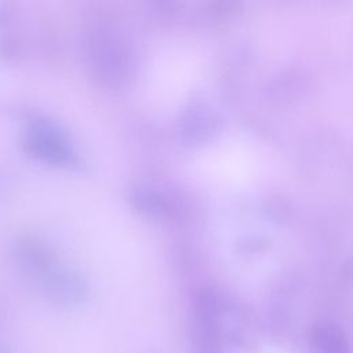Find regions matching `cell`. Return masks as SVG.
<instances>
[{
    "label": "cell",
    "mask_w": 353,
    "mask_h": 353,
    "mask_svg": "<svg viewBox=\"0 0 353 353\" xmlns=\"http://www.w3.org/2000/svg\"><path fill=\"white\" fill-rule=\"evenodd\" d=\"M18 54V43L11 36L0 37V58L10 62Z\"/></svg>",
    "instance_id": "5"
},
{
    "label": "cell",
    "mask_w": 353,
    "mask_h": 353,
    "mask_svg": "<svg viewBox=\"0 0 353 353\" xmlns=\"http://www.w3.org/2000/svg\"><path fill=\"white\" fill-rule=\"evenodd\" d=\"M7 186H8V176H7V174H4V172L0 170V196L6 192Z\"/></svg>",
    "instance_id": "7"
},
{
    "label": "cell",
    "mask_w": 353,
    "mask_h": 353,
    "mask_svg": "<svg viewBox=\"0 0 353 353\" xmlns=\"http://www.w3.org/2000/svg\"><path fill=\"white\" fill-rule=\"evenodd\" d=\"M0 353H12V350L7 346H0Z\"/></svg>",
    "instance_id": "8"
},
{
    "label": "cell",
    "mask_w": 353,
    "mask_h": 353,
    "mask_svg": "<svg viewBox=\"0 0 353 353\" xmlns=\"http://www.w3.org/2000/svg\"><path fill=\"white\" fill-rule=\"evenodd\" d=\"M10 255L14 263L25 273L40 274L48 273L50 256L46 247L32 237L18 239L11 250Z\"/></svg>",
    "instance_id": "2"
},
{
    "label": "cell",
    "mask_w": 353,
    "mask_h": 353,
    "mask_svg": "<svg viewBox=\"0 0 353 353\" xmlns=\"http://www.w3.org/2000/svg\"><path fill=\"white\" fill-rule=\"evenodd\" d=\"M44 294L47 298L61 306H69L80 301L83 296L81 283L70 273L55 270L46 273Z\"/></svg>",
    "instance_id": "3"
},
{
    "label": "cell",
    "mask_w": 353,
    "mask_h": 353,
    "mask_svg": "<svg viewBox=\"0 0 353 353\" xmlns=\"http://www.w3.org/2000/svg\"><path fill=\"white\" fill-rule=\"evenodd\" d=\"M23 146L28 153L51 164H66L72 160V149L57 124L39 114L23 119Z\"/></svg>",
    "instance_id": "1"
},
{
    "label": "cell",
    "mask_w": 353,
    "mask_h": 353,
    "mask_svg": "<svg viewBox=\"0 0 353 353\" xmlns=\"http://www.w3.org/2000/svg\"><path fill=\"white\" fill-rule=\"evenodd\" d=\"M0 324H1V313H0Z\"/></svg>",
    "instance_id": "9"
},
{
    "label": "cell",
    "mask_w": 353,
    "mask_h": 353,
    "mask_svg": "<svg viewBox=\"0 0 353 353\" xmlns=\"http://www.w3.org/2000/svg\"><path fill=\"white\" fill-rule=\"evenodd\" d=\"M317 353H349L347 342L342 331L334 324H319L312 332Z\"/></svg>",
    "instance_id": "4"
},
{
    "label": "cell",
    "mask_w": 353,
    "mask_h": 353,
    "mask_svg": "<svg viewBox=\"0 0 353 353\" xmlns=\"http://www.w3.org/2000/svg\"><path fill=\"white\" fill-rule=\"evenodd\" d=\"M10 17H11V11H10L8 4L0 3V26L6 25L7 21L10 19Z\"/></svg>",
    "instance_id": "6"
}]
</instances>
